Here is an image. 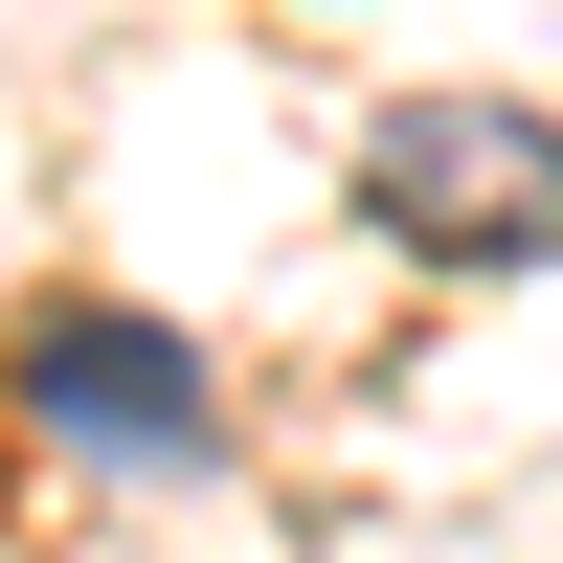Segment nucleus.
Returning a JSON list of instances; mask_svg holds the SVG:
<instances>
[{"instance_id":"1","label":"nucleus","mask_w":563,"mask_h":563,"mask_svg":"<svg viewBox=\"0 0 563 563\" xmlns=\"http://www.w3.org/2000/svg\"><path fill=\"white\" fill-rule=\"evenodd\" d=\"M361 203L406 249H451V271H563V135L496 113V90H429V113L361 135Z\"/></svg>"},{"instance_id":"2","label":"nucleus","mask_w":563,"mask_h":563,"mask_svg":"<svg viewBox=\"0 0 563 563\" xmlns=\"http://www.w3.org/2000/svg\"><path fill=\"white\" fill-rule=\"evenodd\" d=\"M23 406H45V451H90V474H203V339H158V316H45Z\"/></svg>"}]
</instances>
